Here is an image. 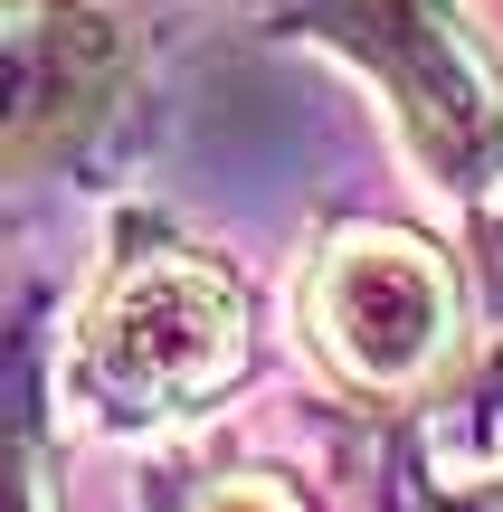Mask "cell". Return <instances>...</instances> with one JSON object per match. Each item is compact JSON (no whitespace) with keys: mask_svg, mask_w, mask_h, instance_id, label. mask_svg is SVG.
I'll return each instance as SVG.
<instances>
[{"mask_svg":"<svg viewBox=\"0 0 503 512\" xmlns=\"http://www.w3.org/2000/svg\"><path fill=\"white\" fill-rule=\"evenodd\" d=\"M143 67L114 0H10V171L38 181L48 162H76L124 114V86Z\"/></svg>","mask_w":503,"mask_h":512,"instance_id":"4","label":"cell"},{"mask_svg":"<svg viewBox=\"0 0 503 512\" xmlns=\"http://www.w3.org/2000/svg\"><path fill=\"white\" fill-rule=\"evenodd\" d=\"M143 512H304V494L257 465H181V475H152Z\"/></svg>","mask_w":503,"mask_h":512,"instance_id":"5","label":"cell"},{"mask_svg":"<svg viewBox=\"0 0 503 512\" xmlns=\"http://www.w3.org/2000/svg\"><path fill=\"white\" fill-rule=\"evenodd\" d=\"M295 323H304V351L352 399H409L456 361L466 285H456L447 247H428L418 228L352 219L295 275Z\"/></svg>","mask_w":503,"mask_h":512,"instance_id":"3","label":"cell"},{"mask_svg":"<svg viewBox=\"0 0 503 512\" xmlns=\"http://www.w3.org/2000/svg\"><path fill=\"white\" fill-rule=\"evenodd\" d=\"M257 370V304L228 256L171 238L162 219L124 209L105 238L86 304L67 323V427L86 437H181L200 427L228 389Z\"/></svg>","mask_w":503,"mask_h":512,"instance_id":"1","label":"cell"},{"mask_svg":"<svg viewBox=\"0 0 503 512\" xmlns=\"http://www.w3.org/2000/svg\"><path fill=\"white\" fill-rule=\"evenodd\" d=\"M390 512H503V475L447 484V475H428L418 446H399V456H390Z\"/></svg>","mask_w":503,"mask_h":512,"instance_id":"6","label":"cell"},{"mask_svg":"<svg viewBox=\"0 0 503 512\" xmlns=\"http://www.w3.org/2000/svg\"><path fill=\"white\" fill-rule=\"evenodd\" d=\"M238 10L371 76L437 200L485 209L503 190V57L466 19V0H238Z\"/></svg>","mask_w":503,"mask_h":512,"instance_id":"2","label":"cell"}]
</instances>
